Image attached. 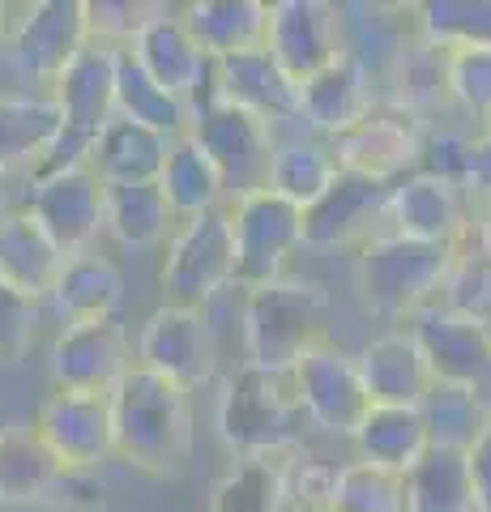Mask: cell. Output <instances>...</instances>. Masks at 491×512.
<instances>
[{"label":"cell","instance_id":"obj_1","mask_svg":"<svg viewBox=\"0 0 491 512\" xmlns=\"http://www.w3.org/2000/svg\"><path fill=\"white\" fill-rule=\"evenodd\" d=\"M107 410H112V457L129 461L133 470L180 474L184 461L193 457L197 419L193 397L180 384L133 363L107 393Z\"/></svg>","mask_w":491,"mask_h":512},{"label":"cell","instance_id":"obj_2","mask_svg":"<svg viewBox=\"0 0 491 512\" xmlns=\"http://www.w3.org/2000/svg\"><path fill=\"white\" fill-rule=\"evenodd\" d=\"M214 431L235 457H282L304 444L308 414L295 397L291 372H261L240 363L218 384Z\"/></svg>","mask_w":491,"mask_h":512},{"label":"cell","instance_id":"obj_3","mask_svg":"<svg viewBox=\"0 0 491 512\" xmlns=\"http://www.w3.org/2000/svg\"><path fill=\"white\" fill-rule=\"evenodd\" d=\"M244 363L261 372H282L308 355L316 342H325L329 325V291L321 282L278 278L269 286L244 295Z\"/></svg>","mask_w":491,"mask_h":512},{"label":"cell","instance_id":"obj_4","mask_svg":"<svg viewBox=\"0 0 491 512\" xmlns=\"http://www.w3.org/2000/svg\"><path fill=\"white\" fill-rule=\"evenodd\" d=\"M188 133L197 137V146L205 150V158L214 163L218 180H223L227 201H240L248 192L265 188L269 175V158H274L278 133L265 120H257L252 111L227 103L218 94V77H214V60L210 69L201 73V82L188 94Z\"/></svg>","mask_w":491,"mask_h":512},{"label":"cell","instance_id":"obj_5","mask_svg":"<svg viewBox=\"0 0 491 512\" xmlns=\"http://www.w3.org/2000/svg\"><path fill=\"white\" fill-rule=\"evenodd\" d=\"M449 265H453V248L419 244V239H402L389 231L372 235L368 244H359V261H355V291L363 312L402 325L410 312L436 303Z\"/></svg>","mask_w":491,"mask_h":512},{"label":"cell","instance_id":"obj_6","mask_svg":"<svg viewBox=\"0 0 491 512\" xmlns=\"http://www.w3.org/2000/svg\"><path fill=\"white\" fill-rule=\"evenodd\" d=\"M158 286L167 291V303H184V308H205L214 295L235 286V239L227 205L180 218L163 265H158Z\"/></svg>","mask_w":491,"mask_h":512},{"label":"cell","instance_id":"obj_7","mask_svg":"<svg viewBox=\"0 0 491 512\" xmlns=\"http://www.w3.org/2000/svg\"><path fill=\"white\" fill-rule=\"evenodd\" d=\"M231 239H235V286L257 291L287 278V261L304 248V210H295L269 188L227 201Z\"/></svg>","mask_w":491,"mask_h":512},{"label":"cell","instance_id":"obj_8","mask_svg":"<svg viewBox=\"0 0 491 512\" xmlns=\"http://www.w3.org/2000/svg\"><path fill=\"white\" fill-rule=\"evenodd\" d=\"M402 329L423 350L427 367H432V380L466 384L479 410L491 419V329L474 325L466 316H453L440 303H427V308L410 312L402 320Z\"/></svg>","mask_w":491,"mask_h":512},{"label":"cell","instance_id":"obj_9","mask_svg":"<svg viewBox=\"0 0 491 512\" xmlns=\"http://www.w3.org/2000/svg\"><path fill=\"white\" fill-rule=\"evenodd\" d=\"M86 43V0H35L18 9V18H9L5 56L18 77L52 86Z\"/></svg>","mask_w":491,"mask_h":512},{"label":"cell","instance_id":"obj_10","mask_svg":"<svg viewBox=\"0 0 491 512\" xmlns=\"http://www.w3.org/2000/svg\"><path fill=\"white\" fill-rule=\"evenodd\" d=\"M137 367L163 376L180 389H201L214 380L218 346L205 308H184V303H163L146 316V325L137 333Z\"/></svg>","mask_w":491,"mask_h":512},{"label":"cell","instance_id":"obj_11","mask_svg":"<svg viewBox=\"0 0 491 512\" xmlns=\"http://www.w3.org/2000/svg\"><path fill=\"white\" fill-rule=\"evenodd\" d=\"M427 124L415 120L398 103H372L368 116L355 120L346 133L325 141L334 154L338 171L368 175L380 184H398L402 175L419 167V146H423Z\"/></svg>","mask_w":491,"mask_h":512},{"label":"cell","instance_id":"obj_12","mask_svg":"<svg viewBox=\"0 0 491 512\" xmlns=\"http://www.w3.org/2000/svg\"><path fill=\"white\" fill-rule=\"evenodd\" d=\"M22 210L65 256L90 252L94 239L103 235V180L90 167L30 175Z\"/></svg>","mask_w":491,"mask_h":512},{"label":"cell","instance_id":"obj_13","mask_svg":"<svg viewBox=\"0 0 491 512\" xmlns=\"http://www.w3.org/2000/svg\"><path fill=\"white\" fill-rule=\"evenodd\" d=\"M295 397L308 414V427L329 431V436H346L359 427V419L368 414V393H363L355 355L334 342H316L304 359L291 367Z\"/></svg>","mask_w":491,"mask_h":512},{"label":"cell","instance_id":"obj_14","mask_svg":"<svg viewBox=\"0 0 491 512\" xmlns=\"http://www.w3.org/2000/svg\"><path fill=\"white\" fill-rule=\"evenodd\" d=\"M265 52L291 82H308L342 56V13L329 0H274Z\"/></svg>","mask_w":491,"mask_h":512},{"label":"cell","instance_id":"obj_15","mask_svg":"<svg viewBox=\"0 0 491 512\" xmlns=\"http://www.w3.org/2000/svg\"><path fill=\"white\" fill-rule=\"evenodd\" d=\"M133 367V346L120 320L99 325H65L52 342L47 376L56 393H112Z\"/></svg>","mask_w":491,"mask_h":512},{"label":"cell","instance_id":"obj_16","mask_svg":"<svg viewBox=\"0 0 491 512\" xmlns=\"http://www.w3.org/2000/svg\"><path fill=\"white\" fill-rule=\"evenodd\" d=\"M474 222V205L457 184H445L436 175L410 171L398 184H389L385 201V231L402 239H419V244L457 248L462 235Z\"/></svg>","mask_w":491,"mask_h":512},{"label":"cell","instance_id":"obj_17","mask_svg":"<svg viewBox=\"0 0 491 512\" xmlns=\"http://www.w3.org/2000/svg\"><path fill=\"white\" fill-rule=\"evenodd\" d=\"M35 431L65 470H99L112 457V410L103 393H47Z\"/></svg>","mask_w":491,"mask_h":512},{"label":"cell","instance_id":"obj_18","mask_svg":"<svg viewBox=\"0 0 491 512\" xmlns=\"http://www.w3.org/2000/svg\"><path fill=\"white\" fill-rule=\"evenodd\" d=\"M389 184L355 171H338L325 197L304 210V248H351L380 235Z\"/></svg>","mask_w":491,"mask_h":512},{"label":"cell","instance_id":"obj_19","mask_svg":"<svg viewBox=\"0 0 491 512\" xmlns=\"http://www.w3.org/2000/svg\"><path fill=\"white\" fill-rule=\"evenodd\" d=\"M116 56H120L116 47L86 43L82 52L65 64V73L47 86V99L56 103L65 128L94 137L116 116Z\"/></svg>","mask_w":491,"mask_h":512},{"label":"cell","instance_id":"obj_20","mask_svg":"<svg viewBox=\"0 0 491 512\" xmlns=\"http://www.w3.org/2000/svg\"><path fill=\"white\" fill-rule=\"evenodd\" d=\"M129 282L124 269L103 252H77L65 256L60 278L47 295V308L60 316V325H99V320H120Z\"/></svg>","mask_w":491,"mask_h":512},{"label":"cell","instance_id":"obj_21","mask_svg":"<svg viewBox=\"0 0 491 512\" xmlns=\"http://www.w3.org/2000/svg\"><path fill=\"white\" fill-rule=\"evenodd\" d=\"M154 86H163L167 94H176V99H188L193 86L201 82V73L210 69V60L201 56L197 39L188 35V26L180 18V9L171 5H158L154 18L137 30V39L124 47Z\"/></svg>","mask_w":491,"mask_h":512},{"label":"cell","instance_id":"obj_22","mask_svg":"<svg viewBox=\"0 0 491 512\" xmlns=\"http://www.w3.org/2000/svg\"><path fill=\"white\" fill-rule=\"evenodd\" d=\"M363 393H368V406H406L415 410L419 397L432 384V367H427L423 350L415 346V338L398 325L389 333H380L355 355Z\"/></svg>","mask_w":491,"mask_h":512},{"label":"cell","instance_id":"obj_23","mask_svg":"<svg viewBox=\"0 0 491 512\" xmlns=\"http://www.w3.org/2000/svg\"><path fill=\"white\" fill-rule=\"evenodd\" d=\"M214 77H218V94H223L227 103L252 111V116L265 120L269 128L299 124V86L278 69L265 47L261 52L214 60Z\"/></svg>","mask_w":491,"mask_h":512},{"label":"cell","instance_id":"obj_24","mask_svg":"<svg viewBox=\"0 0 491 512\" xmlns=\"http://www.w3.org/2000/svg\"><path fill=\"white\" fill-rule=\"evenodd\" d=\"M372 103H376L372 82L346 56H338L329 69L312 73L308 82H299V124L316 141H334L338 133H346L355 120L368 116Z\"/></svg>","mask_w":491,"mask_h":512},{"label":"cell","instance_id":"obj_25","mask_svg":"<svg viewBox=\"0 0 491 512\" xmlns=\"http://www.w3.org/2000/svg\"><path fill=\"white\" fill-rule=\"evenodd\" d=\"M180 18L205 60H227L265 47L269 5L265 0H193L180 9Z\"/></svg>","mask_w":491,"mask_h":512},{"label":"cell","instance_id":"obj_26","mask_svg":"<svg viewBox=\"0 0 491 512\" xmlns=\"http://www.w3.org/2000/svg\"><path fill=\"white\" fill-rule=\"evenodd\" d=\"M167 150H171V137L154 133L146 124L112 116L94 133L90 171L103 184H154L167 163Z\"/></svg>","mask_w":491,"mask_h":512},{"label":"cell","instance_id":"obj_27","mask_svg":"<svg viewBox=\"0 0 491 512\" xmlns=\"http://www.w3.org/2000/svg\"><path fill=\"white\" fill-rule=\"evenodd\" d=\"M65 466L52 457L35 423H5L0 427V504L30 508L43 504L60 483Z\"/></svg>","mask_w":491,"mask_h":512},{"label":"cell","instance_id":"obj_28","mask_svg":"<svg viewBox=\"0 0 491 512\" xmlns=\"http://www.w3.org/2000/svg\"><path fill=\"white\" fill-rule=\"evenodd\" d=\"M60 265H65V252L39 231V222L26 210L0 222V282H9L18 295L47 303Z\"/></svg>","mask_w":491,"mask_h":512},{"label":"cell","instance_id":"obj_29","mask_svg":"<svg viewBox=\"0 0 491 512\" xmlns=\"http://www.w3.org/2000/svg\"><path fill=\"white\" fill-rule=\"evenodd\" d=\"M351 444H355V461H368V466L402 474V478L432 448L419 423V410H406V406H368V414L351 431Z\"/></svg>","mask_w":491,"mask_h":512},{"label":"cell","instance_id":"obj_30","mask_svg":"<svg viewBox=\"0 0 491 512\" xmlns=\"http://www.w3.org/2000/svg\"><path fill=\"white\" fill-rule=\"evenodd\" d=\"M176 227L167 197L158 184H103V235H112L120 248L150 252Z\"/></svg>","mask_w":491,"mask_h":512},{"label":"cell","instance_id":"obj_31","mask_svg":"<svg viewBox=\"0 0 491 512\" xmlns=\"http://www.w3.org/2000/svg\"><path fill=\"white\" fill-rule=\"evenodd\" d=\"M60 133V111L47 94H0V171L30 175Z\"/></svg>","mask_w":491,"mask_h":512},{"label":"cell","instance_id":"obj_32","mask_svg":"<svg viewBox=\"0 0 491 512\" xmlns=\"http://www.w3.org/2000/svg\"><path fill=\"white\" fill-rule=\"evenodd\" d=\"M385 103H398L402 111H410L415 120L427 124V116L436 107L449 103V52L445 47L410 35V43L402 47V56L389 73Z\"/></svg>","mask_w":491,"mask_h":512},{"label":"cell","instance_id":"obj_33","mask_svg":"<svg viewBox=\"0 0 491 512\" xmlns=\"http://www.w3.org/2000/svg\"><path fill=\"white\" fill-rule=\"evenodd\" d=\"M338 163L329 154L325 141L316 137H287L274 146V158H269V175H265V188L282 197L295 210H308L325 197V188L334 184Z\"/></svg>","mask_w":491,"mask_h":512},{"label":"cell","instance_id":"obj_34","mask_svg":"<svg viewBox=\"0 0 491 512\" xmlns=\"http://www.w3.org/2000/svg\"><path fill=\"white\" fill-rule=\"evenodd\" d=\"M154 184L167 197V205H171V214H176V218H193V214H205V210L227 205L223 180H218L214 163L205 158V150L197 146L193 133H184V137L171 141L167 163H163V171H158Z\"/></svg>","mask_w":491,"mask_h":512},{"label":"cell","instance_id":"obj_35","mask_svg":"<svg viewBox=\"0 0 491 512\" xmlns=\"http://www.w3.org/2000/svg\"><path fill=\"white\" fill-rule=\"evenodd\" d=\"M282 457H235L231 466L214 478L210 512H287V495H282Z\"/></svg>","mask_w":491,"mask_h":512},{"label":"cell","instance_id":"obj_36","mask_svg":"<svg viewBox=\"0 0 491 512\" xmlns=\"http://www.w3.org/2000/svg\"><path fill=\"white\" fill-rule=\"evenodd\" d=\"M116 116L146 124L171 141L184 137L188 124H193L188 120V103L176 99V94H167L163 86H154L146 77V69H141L129 52L116 56Z\"/></svg>","mask_w":491,"mask_h":512},{"label":"cell","instance_id":"obj_37","mask_svg":"<svg viewBox=\"0 0 491 512\" xmlns=\"http://www.w3.org/2000/svg\"><path fill=\"white\" fill-rule=\"evenodd\" d=\"M419 423L427 431V444L445 448V453H466L479 440V431L487 423V414L474 402V393L466 384H449V380H432L427 393L419 397Z\"/></svg>","mask_w":491,"mask_h":512},{"label":"cell","instance_id":"obj_38","mask_svg":"<svg viewBox=\"0 0 491 512\" xmlns=\"http://www.w3.org/2000/svg\"><path fill=\"white\" fill-rule=\"evenodd\" d=\"M406 512H474L466 453L427 448V457L406 474Z\"/></svg>","mask_w":491,"mask_h":512},{"label":"cell","instance_id":"obj_39","mask_svg":"<svg viewBox=\"0 0 491 512\" xmlns=\"http://www.w3.org/2000/svg\"><path fill=\"white\" fill-rule=\"evenodd\" d=\"M436 303L449 308L453 316H466L474 325L491 329V252L474 239V222L462 235V244L453 248V265H449Z\"/></svg>","mask_w":491,"mask_h":512},{"label":"cell","instance_id":"obj_40","mask_svg":"<svg viewBox=\"0 0 491 512\" xmlns=\"http://www.w3.org/2000/svg\"><path fill=\"white\" fill-rule=\"evenodd\" d=\"M410 18L419 39L445 52L491 43V0H423V5H410Z\"/></svg>","mask_w":491,"mask_h":512},{"label":"cell","instance_id":"obj_41","mask_svg":"<svg viewBox=\"0 0 491 512\" xmlns=\"http://www.w3.org/2000/svg\"><path fill=\"white\" fill-rule=\"evenodd\" d=\"M329 512H406V478L376 470L368 461L338 466L334 508Z\"/></svg>","mask_w":491,"mask_h":512},{"label":"cell","instance_id":"obj_42","mask_svg":"<svg viewBox=\"0 0 491 512\" xmlns=\"http://www.w3.org/2000/svg\"><path fill=\"white\" fill-rule=\"evenodd\" d=\"M338 466L316 453L295 448L282 461V495H287V512H329L334 508Z\"/></svg>","mask_w":491,"mask_h":512},{"label":"cell","instance_id":"obj_43","mask_svg":"<svg viewBox=\"0 0 491 512\" xmlns=\"http://www.w3.org/2000/svg\"><path fill=\"white\" fill-rule=\"evenodd\" d=\"M449 103H457L474 120L491 111V43L453 47L449 52Z\"/></svg>","mask_w":491,"mask_h":512},{"label":"cell","instance_id":"obj_44","mask_svg":"<svg viewBox=\"0 0 491 512\" xmlns=\"http://www.w3.org/2000/svg\"><path fill=\"white\" fill-rule=\"evenodd\" d=\"M158 5H146V0H86V30H90V43H103V47H116L124 52L137 30L154 18Z\"/></svg>","mask_w":491,"mask_h":512},{"label":"cell","instance_id":"obj_45","mask_svg":"<svg viewBox=\"0 0 491 512\" xmlns=\"http://www.w3.org/2000/svg\"><path fill=\"white\" fill-rule=\"evenodd\" d=\"M43 303L18 295L9 282H0V363H18L39 333Z\"/></svg>","mask_w":491,"mask_h":512},{"label":"cell","instance_id":"obj_46","mask_svg":"<svg viewBox=\"0 0 491 512\" xmlns=\"http://www.w3.org/2000/svg\"><path fill=\"white\" fill-rule=\"evenodd\" d=\"M466 154H470V137L449 133V128H427V133H423V146H419V167H415V171L436 175V180L462 188Z\"/></svg>","mask_w":491,"mask_h":512},{"label":"cell","instance_id":"obj_47","mask_svg":"<svg viewBox=\"0 0 491 512\" xmlns=\"http://www.w3.org/2000/svg\"><path fill=\"white\" fill-rule=\"evenodd\" d=\"M43 508H73V512L103 508V483L94 478V470H65L52 495L43 500Z\"/></svg>","mask_w":491,"mask_h":512},{"label":"cell","instance_id":"obj_48","mask_svg":"<svg viewBox=\"0 0 491 512\" xmlns=\"http://www.w3.org/2000/svg\"><path fill=\"white\" fill-rule=\"evenodd\" d=\"M462 192H466V201L474 205V210H487L491 205V128H483L479 137H470Z\"/></svg>","mask_w":491,"mask_h":512},{"label":"cell","instance_id":"obj_49","mask_svg":"<svg viewBox=\"0 0 491 512\" xmlns=\"http://www.w3.org/2000/svg\"><path fill=\"white\" fill-rule=\"evenodd\" d=\"M466 474H470L474 512H491V419L483 423L479 440L466 448Z\"/></svg>","mask_w":491,"mask_h":512},{"label":"cell","instance_id":"obj_50","mask_svg":"<svg viewBox=\"0 0 491 512\" xmlns=\"http://www.w3.org/2000/svg\"><path fill=\"white\" fill-rule=\"evenodd\" d=\"M22 197H26V175H22V184H18V175L0 171V222L22 210Z\"/></svg>","mask_w":491,"mask_h":512},{"label":"cell","instance_id":"obj_51","mask_svg":"<svg viewBox=\"0 0 491 512\" xmlns=\"http://www.w3.org/2000/svg\"><path fill=\"white\" fill-rule=\"evenodd\" d=\"M474 239H479V244L491 252V205H487V210H474Z\"/></svg>","mask_w":491,"mask_h":512},{"label":"cell","instance_id":"obj_52","mask_svg":"<svg viewBox=\"0 0 491 512\" xmlns=\"http://www.w3.org/2000/svg\"><path fill=\"white\" fill-rule=\"evenodd\" d=\"M9 5H0V56H5V43H9Z\"/></svg>","mask_w":491,"mask_h":512},{"label":"cell","instance_id":"obj_53","mask_svg":"<svg viewBox=\"0 0 491 512\" xmlns=\"http://www.w3.org/2000/svg\"><path fill=\"white\" fill-rule=\"evenodd\" d=\"M483 124H487V128H491V111H487V120H483Z\"/></svg>","mask_w":491,"mask_h":512},{"label":"cell","instance_id":"obj_54","mask_svg":"<svg viewBox=\"0 0 491 512\" xmlns=\"http://www.w3.org/2000/svg\"><path fill=\"white\" fill-rule=\"evenodd\" d=\"M90 512H107V508H90Z\"/></svg>","mask_w":491,"mask_h":512},{"label":"cell","instance_id":"obj_55","mask_svg":"<svg viewBox=\"0 0 491 512\" xmlns=\"http://www.w3.org/2000/svg\"><path fill=\"white\" fill-rule=\"evenodd\" d=\"M0 508H5V504H0Z\"/></svg>","mask_w":491,"mask_h":512}]
</instances>
